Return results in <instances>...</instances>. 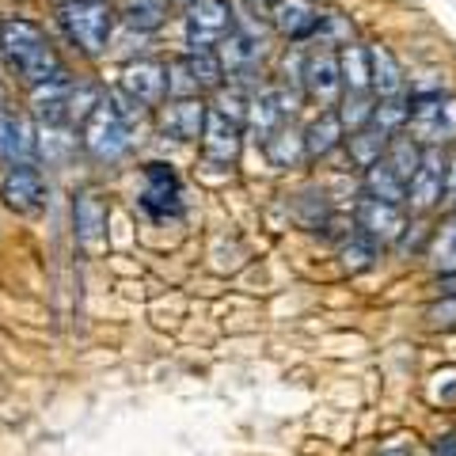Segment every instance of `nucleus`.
<instances>
[{"label":"nucleus","mask_w":456,"mask_h":456,"mask_svg":"<svg viewBox=\"0 0 456 456\" xmlns=\"http://www.w3.org/2000/svg\"><path fill=\"white\" fill-rule=\"evenodd\" d=\"M0 53H4L8 69L27 84V88L46 84V80L65 73L61 57H57L46 31H42L38 23H31V20H20V16L0 23Z\"/></svg>","instance_id":"1"},{"label":"nucleus","mask_w":456,"mask_h":456,"mask_svg":"<svg viewBox=\"0 0 456 456\" xmlns=\"http://www.w3.org/2000/svg\"><path fill=\"white\" fill-rule=\"evenodd\" d=\"M80 145L95 164H118L130 152V122L114 99H99V107L80 122Z\"/></svg>","instance_id":"2"},{"label":"nucleus","mask_w":456,"mask_h":456,"mask_svg":"<svg viewBox=\"0 0 456 456\" xmlns=\"http://www.w3.org/2000/svg\"><path fill=\"white\" fill-rule=\"evenodd\" d=\"M407 126L426 149L449 145V141H456V95H441V92L415 95L407 110Z\"/></svg>","instance_id":"3"},{"label":"nucleus","mask_w":456,"mask_h":456,"mask_svg":"<svg viewBox=\"0 0 456 456\" xmlns=\"http://www.w3.org/2000/svg\"><path fill=\"white\" fill-rule=\"evenodd\" d=\"M61 27L80 46L84 57H99L107 50V38L114 31L110 4H92V0H69L61 8Z\"/></svg>","instance_id":"4"},{"label":"nucleus","mask_w":456,"mask_h":456,"mask_svg":"<svg viewBox=\"0 0 456 456\" xmlns=\"http://www.w3.org/2000/svg\"><path fill=\"white\" fill-rule=\"evenodd\" d=\"M232 35V4L228 0H194L187 4V50L213 53Z\"/></svg>","instance_id":"5"},{"label":"nucleus","mask_w":456,"mask_h":456,"mask_svg":"<svg viewBox=\"0 0 456 456\" xmlns=\"http://www.w3.org/2000/svg\"><path fill=\"white\" fill-rule=\"evenodd\" d=\"M445 175H449V156H445V149H422L419 171L407 183L411 213H430L434 206L445 202Z\"/></svg>","instance_id":"6"},{"label":"nucleus","mask_w":456,"mask_h":456,"mask_svg":"<svg viewBox=\"0 0 456 456\" xmlns=\"http://www.w3.org/2000/svg\"><path fill=\"white\" fill-rule=\"evenodd\" d=\"M297 103H301V99L289 88H270L263 95H255L248 103V130L255 134V141H266L274 130H281L285 122H293Z\"/></svg>","instance_id":"7"},{"label":"nucleus","mask_w":456,"mask_h":456,"mask_svg":"<svg viewBox=\"0 0 456 456\" xmlns=\"http://www.w3.org/2000/svg\"><path fill=\"white\" fill-rule=\"evenodd\" d=\"M0 202H4L12 213H35L46 202V179L35 164H16L4 171L0 179Z\"/></svg>","instance_id":"8"},{"label":"nucleus","mask_w":456,"mask_h":456,"mask_svg":"<svg viewBox=\"0 0 456 456\" xmlns=\"http://www.w3.org/2000/svg\"><path fill=\"white\" fill-rule=\"evenodd\" d=\"M122 95L137 107H160L167 99V65L160 61H130L122 69Z\"/></svg>","instance_id":"9"},{"label":"nucleus","mask_w":456,"mask_h":456,"mask_svg":"<svg viewBox=\"0 0 456 456\" xmlns=\"http://www.w3.org/2000/svg\"><path fill=\"white\" fill-rule=\"evenodd\" d=\"M240 130L244 126L232 122V118H224L221 110H213L206 114V130H202V156H206V164H217V167H232L240 160Z\"/></svg>","instance_id":"10"},{"label":"nucleus","mask_w":456,"mask_h":456,"mask_svg":"<svg viewBox=\"0 0 456 456\" xmlns=\"http://www.w3.org/2000/svg\"><path fill=\"white\" fill-rule=\"evenodd\" d=\"M141 206H145L152 217H175L183 209L179 179L167 164H145V194H141Z\"/></svg>","instance_id":"11"},{"label":"nucleus","mask_w":456,"mask_h":456,"mask_svg":"<svg viewBox=\"0 0 456 456\" xmlns=\"http://www.w3.org/2000/svg\"><path fill=\"white\" fill-rule=\"evenodd\" d=\"M35 130L23 114H12L8 107H0V164L16 167V164H31L35 156Z\"/></svg>","instance_id":"12"},{"label":"nucleus","mask_w":456,"mask_h":456,"mask_svg":"<svg viewBox=\"0 0 456 456\" xmlns=\"http://www.w3.org/2000/svg\"><path fill=\"white\" fill-rule=\"evenodd\" d=\"M206 114L209 107L202 103L198 95H187V99H171L164 107V118H160V130L175 141H202V130H206Z\"/></svg>","instance_id":"13"},{"label":"nucleus","mask_w":456,"mask_h":456,"mask_svg":"<svg viewBox=\"0 0 456 456\" xmlns=\"http://www.w3.org/2000/svg\"><path fill=\"white\" fill-rule=\"evenodd\" d=\"M73 228H77V240H80L84 251H99V248H103V240H107V202L95 191L77 194V202H73Z\"/></svg>","instance_id":"14"},{"label":"nucleus","mask_w":456,"mask_h":456,"mask_svg":"<svg viewBox=\"0 0 456 456\" xmlns=\"http://www.w3.org/2000/svg\"><path fill=\"white\" fill-rule=\"evenodd\" d=\"M305 88H308V95L316 99L320 107H335L338 103L342 77H338V57L331 50L312 53L305 61Z\"/></svg>","instance_id":"15"},{"label":"nucleus","mask_w":456,"mask_h":456,"mask_svg":"<svg viewBox=\"0 0 456 456\" xmlns=\"http://www.w3.org/2000/svg\"><path fill=\"white\" fill-rule=\"evenodd\" d=\"M358 228L362 236H369L373 244H392V240L403 236V213L392 202H377V198H365L358 206Z\"/></svg>","instance_id":"16"},{"label":"nucleus","mask_w":456,"mask_h":456,"mask_svg":"<svg viewBox=\"0 0 456 456\" xmlns=\"http://www.w3.org/2000/svg\"><path fill=\"white\" fill-rule=\"evenodd\" d=\"M69 88H73L69 73L31 88V107L42 126H69Z\"/></svg>","instance_id":"17"},{"label":"nucleus","mask_w":456,"mask_h":456,"mask_svg":"<svg viewBox=\"0 0 456 456\" xmlns=\"http://www.w3.org/2000/svg\"><path fill=\"white\" fill-rule=\"evenodd\" d=\"M369 88H373L380 99H395L407 88V77H403V69H399L395 53L388 46H380V42L369 46Z\"/></svg>","instance_id":"18"},{"label":"nucleus","mask_w":456,"mask_h":456,"mask_svg":"<svg viewBox=\"0 0 456 456\" xmlns=\"http://www.w3.org/2000/svg\"><path fill=\"white\" fill-rule=\"evenodd\" d=\"M274 27H278L281 38L301 42V38L316 35L320 12L312 8V0H278V4H274Z\"/></svg>","instance_id":"19"},{"label":"nucleus","mask_w":456,"mask_h":456,"mask_svg":"<svg viewBox=\"0 0 456 456\" xmlns=\"http://www.w3.org/2000/svg\"><path fill=\"white\" fill-rule=\"evenodd\" d=\"M217 57H221V69H228L232 77H255L259 73V65H263V42L232 31L221 42Z\"/></svg>","instance_id":"20"},{"label":"nucleus","mask_w":456,"mask_h":456,"mask_svg":"<svg viewBox=\"0 0 456 456\" xmlns=\"http://www.w3.org/2000/svg\"><path fill=\"white\" fill-rule=\"evenodd\" d=\"M365 194L377 198V202H392V206H399L407 198V183L388 167L384 152H380V160H373L365 167Z\"/></svg>","instance_id":"21"},{"label":"nucleus","mask_w":456,"mask_h":456,"mask_svg":"<svg viewBox=\"0 0 456 456\" xmlns=\"http://www.w3.org/2000/svg\"><path fill=\"white\" fill-rule=\"evenodd\" d=\"M338 77H342V88H346V95H365L369 92V50L358 46V42L342 46Z\"/></svg>","instance_id":"22"},{"label":"nucleus","mask_w":456,"mask_h":456,"mask_svg":"<svg viewBox=\"0 0 456 456\" xmlns=\"http://www.w3.org/2000/svg\"><path fill=\"white\" fill-rule=\"evenodd\" d=\"M342 141V122L335 110H323L316 122L305 130V156H312V160H320V156L335 152Z\"/></svg>","instance_id":"23"},{"label":"nucleus","mask_w":456,"mask_h":456,"mask_svg":"<svg viewBox=\"0 0 456 456\" xmlns=\"http://www.w3.org/2000/svg\"><path fill=\"white\" fill-rule=\"evenodd\" d=\"M263 149H266V156H270V164L274 167H293V164L305 160V134H297L293 126L285 122L281 130H274L263 141Z\"/></svg>","instance_id":"24"},{"label":"nucleus","mask_w":456,"mask_h":456,"mask_svg":"<svg viewBox=\"0 0 456 456\" xmlns=\"http://www.w3.org/2000/svg\"><path fill=\"white\" fill-rule=\"evenodd\" d=\"M122 20L134 31H156L167 20V0H126Z\"/></svg>","instance_id":"25"},{"label":"nucleus","mask_w":456,"mask_h":456,"mask_svg":"<svg viewBox=\"0 0 456 456\" xmlns=\"http://www.w3.org/2000/svg\"><path fill=\"white\" fill-rule=\"evenodd\" d=\"M183 65H187V73H191L198 92H217L221 88L224 69H221L217 53H187V57H183Z\"/></svg>","instance_id":"26"},{"label":"nucleus","mask_w":456,"mask_h":456,"mask_svg":"<svg viewBox=\"0 0 456 456\" xmlns=\"http://www.w3.org/2000/svg\"><path fill=\"white\" fill-rule=\"evenodd\" d=\"M430 263L437 274H445V278L456 274V221L441 224V232L434 236V248H430Z\"/></svg>","instance_id":"27"},{"label":"nucleus","mask_w":456,"mask_h":456,"mask_svg":"<svg viewBox=\"0 0 456 456\" xmlns=\"http://www.w3.org/2000/svg\"><path fill=\"white\" fill-rule=\"evenodd\" d=\"M384 145H388V137H384L380 130H373V126H365V130H358L350 137V160L358 167H369L373 160H380Z\"/></svg>","instance_id":"28"},{"label":"nucleus","mask_w":456,"mask_h":456,"mask_svg":"<svg viewBox=\"0 0 456 456\" xmlns=\"http://www.w3.org/2000/svg\"><path fill=\"white\" fill-rule=\"evenodd\" d=\"M407 110H411V103H407L403 95L384 99L380 107H373V118H369V126H373V130H380L384 137H392V134H399V126L407 122Z\"/></svg>","instance_id":"29"},{"label":"nucleus","mask_w":456,"mask_h":456,"mask_svg":"<svg viewBox=\"0 0 456 456\" xmlns=\"http://www.w3.org/2000/svg\"><path fill=\"white\" fill-rule=\"evenodd\" d=\"M373 95H346L342 99V110H335L338 114V122H342V130H350V134H358V130H365L369 126V118H373Z\"/></svg>","instance_id":"30"},{"label":"nucleus","mask_w":456,"mask_h":456,"mask_svg":"<svg viewBox=\"0 0 456 456\" xmlns=\"http://www.w3.org/2000/svg\"><path fill=\"white\" fill-rule=\"evenodd\" d=\"M316 35H320L323 46H350L354 42V23H350V16H342V12H327V16H320Z\"/></svg>","instance_id":"31"},{"label":"nucleus","mask_w":456,"mask_h":456,"mask_svg":"<svg viewBox=\"0 0 456 456\" xmlns=\"http://www.w3.org/2000/svg\"><path fill=\"white\" fill-rule=\"evenodd\" d=\"M99 99H103V92H99L95 84H73V88H69V126L88 118L99 107Z\"/></svg>","instance_id":"32"},{"label":"nucleus","mask_w":456,"mask_h":456,"mask_svg":"<svg viewBox=\"0 0 456 456\" xmlns=\"http://www.w3.org/2000/svg\"><path fill=\"white\" fill-rule=\"evenodd\" d=\"M213 110H221L224 118H232L240 126L248 122V99H244V92H240V88H228V92L217 88V107H213Z\"/></svg>","instance_id":"33"},{"label":"nucleus","mask_w":456,"mask_h":456,"mask_svg":"<svg viewBox=\"0 0 456 456\" xmlns=\"http://www.w3.org/2000/svg\"><path fill=\"white\" fill-rule=\"evenodd\" d=\"M342 259H346V266H350V270H365L369 263L377 259V244H373L369 236H358L354 244L342 248Z\"/></svg>","instance_id":"34"},{"label":"nucleus","mask_w":456,"mask_h":456,"mask_svg":"<svg viewBox=\"0 0 456 456\" xmlns=\"http://www.w3.org/2000/svg\"><path fill=\"white\" fill-rule=\"evenodd\" d=\"M430 323H456V297L430 308Z\"/></svg>","instance_id":"35"},{"label":"nucleus","mask_w":456,"mask_h":456,"mask_svg":"<svg viewBox=\"0 0 456 456\" xmlns=\"http://www.w3.org/2000/svg\"><path fill=\"white\" fill-rule=\"evenodd\" d=\"M445 202L456 206V160L449 164V175H445Z\"/></svg>","instance_id":"36"},{"label":"nucleus","mask_w":456,"mask_h":456,"mask_svg":"<svg viewBox=\"0 0 456 456\" xmlns=\"http://www.w3.org/2000/svg\"><path fill=\"white\" fill-rule=\"evenodd\" d=\"M251 8H266V4H278V0H248Z\"/></svg>","instance_id":"37"},{"label":"nucleus","mask_w":456,"mask_h":456,"mask_svg":"<svg viewBox=\"0 0 456 456\" xmlns=\"http://www.w3.org/2000/svg\"><path fill=\"white\" fill-rule=\"evenodd\" d=\"M380 456H407L403 449H388V452H380Z\"/></svg>","instance_id":"38"},{"label":"nucleus","mask_w":456,"mask_h":456,"mask_svg":"<svg viewBox=\"0 0 456 456\" xmlns=\"http://www.w3.org/2000/svg\"><path fill=\"white\" fill-rule=\"evenodd\" d=\"M53 4H57V8H65V4H69V0H53Z\"/></svg>","instance_id":"39"},{"label":"nucleus","mask_w":456,"mask_h":456,"mask_svg":"<svg viewBox=\"0 0 456 456\" xmlns=\"http://www.w3.org/2000/svg\"><path fill=\"white\" fill-rule=\"evenodd\" d=\"M92 4H110V0H92Z\"/></svg>","instance_id":"40"},{"label":"nucleus","mask_w":456,"mask_h":456,"mask_svg":"<svg viewBox=\"0 0 456 456\" xmlns=\"http://www.w3.org/2000/svg\"><path fill=\"white\" fill-rule=\"evenodd\" d=\"M0 107H4V88H0Z\"/></svg>","instance_id":"41"},{"label":"nucleus","mask_w":456,"mask_h":456,"mask_svg":"<svg viewBox=\"0 0 456 456\" xmlns=\"http://www.w3.org/2000/svg\"><path fill=\"white\" fill-rule=\"evenodd\" d=\"M179 4H194V0H179Z\"/></svg>","instance_id":"42"}]
</instances>
